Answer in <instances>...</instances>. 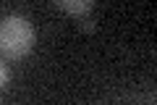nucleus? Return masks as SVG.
<instances>
[{
	"label": "nucleus",
	"instance_id": "7ed1b4c3",
	"mask_svg": "<svg viewBox=\"0 0 157 105\" xmlns=\"http://www.w3.org/2000/svg\"><path fill=\"white\" fill-rule=\"evenodd\" d=\"M6 84H8V68H6V63L0 61V89L6 87Z\"/></svg>",
	"mask_w": 157,
	"mask_h": 105
},
{
	"label": "nucleus",
	"instance_id": "f257e3e1",
	"mask_svg": "<svg viewBox=\"0 0 157 105\" xmlns=\"http://www.w3.org/2000/svg\"><path fill=\"white\" fill-rule=\"evenodd\" d=\"M34 47V29L24 16H6L0 21V53L6 58H24Z\"/></svg>",
	"mask_w": 157,
	"mask_h": 105
},
{
	"label": "nucleus",
	"instance_id": "f03ea898",
	"mask_svg": "<svg viewBox=\"0 0 157 105\" xmlns=\"http://www.w3.org/2000/svg\"><path fill=\"white\" fill-rule=\"evenodd\" d=\"M55 3L68 16H78V18H84L92 11V6H94V0H55Z\"/></svg>",
	"mask_w": 157,
	"mask_h": 105
}]
</instances>
